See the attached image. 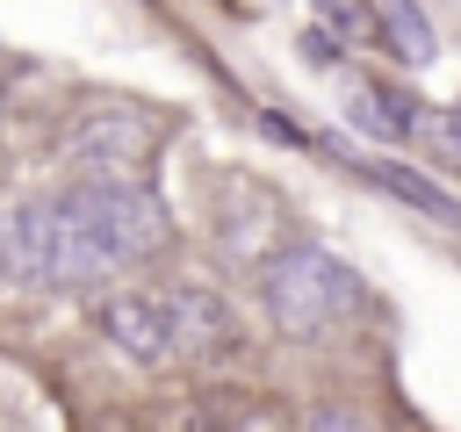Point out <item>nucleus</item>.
<instances>
[{"label":"nucleus","mask_w":461,"mask_h":432,"mask_svg":"<svg viewBox=\"0 0 461 432\" xmlns=\"http://www.w3.org/2000/svg\"><path fill=\"white\" fill-rule=\"evenodd\" d=\"M166 238L173 230H166L158 194H144L115 173H86L72 194L50 202V288L108 281V274L151 259Z\"/></svg>","instance_id":"1"},{"label":"nucleus","mask_w":461,"mask_h":432,"mask_svg":"<svg viewBox=\"0 0 461 432\" xmlns=\"http://www.w3.org/2000/svg\"><path fill=\"white\" fill-rule=\"evenodd\" d=\"M267 310L288 338H317V331H331L360 310V274L346 259L317 252V245H295L267 266Z\"/></svg>","instance_id":"2"},{"label":"nucleus","mask_w":461,"mask_h":432,"mask_svg":"<svg viewBox=\"0 0 461 432\" xmlns=\"http://www.w3.org/2000/svg\"><path fill=\"white\" fill-rule=\"evenodd\" d=\"M101 331H108L115 353L137 360V367L180 360V353H173V302H166V295H115V302H101Z\"/></svg>","instance_id":"3"},{"label":"nucleus","mask_w":461,"mask_h":432,"mask_svg":"<svg viewBox=\"0 0 461 432\" xmlns=\"http://www.w3.org/2000/svg\"><path fill=\"white\" fill-rule=\"evenodd\" d=\"M166 302H173V353L180 360H223V353H238V317H230L223 295H209V288H166Z\"/></svg>","instance_id":"4"},{"label":"nucleus","mask_w":461,"mask_h":432,"mask_svg":"<svg viewBox=\"0 0 461 432\" xmlns=\"http://www.w3.org/2000/svg\"><path fill=\"white\" fill-rule=\"evenodd\" d=\"M144 144H151V130H144V115H130V108H101V115H86V122L72 130V158H79L86 173H115V180L144 158Z\"/></svg>","instance_id":"5"},{"label":"nucleus","mask_w":461,"mask_h":432,"mask_svg":"<svg viewBox=\"0 0 461 432\" xmlns=\"http://www.w3.org/2000/svg\"><path fill=\"white\" fill-rule=\"evenodd\" d=\"M0 266L14 281H50V202H22L0 223Z\"/></svg>","instance_id":"6"},{"label":"nucleus","mask_w":461,"mask_h":432,"mask_svg":"<svg viewBox=\"0 0 461 432\" xmlns=\"http://www.w3.org/2000/svg\"><path fill=\"white\" fill-rule=\"evenodd\" d=\"M367 180H382L389 194H403L411 209H425V216H439V223H461V202L447 194V187H432V180H418L411 166H396V158H375V166H360Z\"/></svg>","instance_id":"7"},{"label":"nucleus","mask_w":461,"mask_h":432,"mask_svg":"<svg viewBox=\"0 0 461 432\" xmlns=\"http://www.w3.org/2000/svg\"><path fill=\"white\" fill-rule=\"evenodd\" d=\"M346 115H353V130H367V137H382V144H396V137L411 130L403 101H396V94H375V86H346Z\"/></svg>","instance_id":"8"},{"label":"nucleus","mask_w":461,"mask_h":432,"mask_svg":"<svg viewBox=\"0 0 461 432\" xmlns=\"http://www.w3.org/2000/svg\"><path fill=\"white\" fill-rule=\"evenodd\" d=\"M382 22H389V36H396V50H403L411 65H425V58L439 50V43H432V29L418 22V7H411V0H382Z\"/></svg>","instance_id":"9"},{"label":"nucleus","mask_w":461,"mask_h":432,"mask_svg":"<svg viewBox=\"0 0 461 432\" xmlns=\"http://www.w3.org/2000/svg\"><path fill=\"white\" fill-rule=\"evenodd\" d=\"M310 7H317L339 36H367V29H375V14H367V7H353V0H310Z\"/></svg>","instance_id":"10"},{"label":"nucleus","mask_w":461,"mask_h":432,"mask_svg":"<svg viewBox=\"0 0 461 432\" xmlns=\"http://www.w3.org/2000/svg\"><path fill=\"white\" fill-rule=\"evenodd\" d=\"M432 144L461 158V108H447V115H432Z\"/></svg>","instance_id":"11"}]
</instances>
